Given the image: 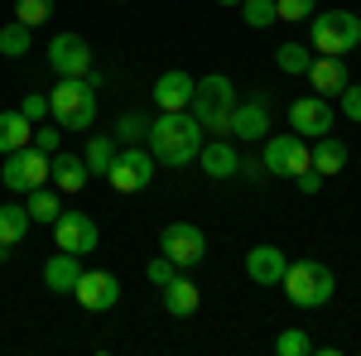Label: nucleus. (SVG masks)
Here are the masks:
<instances>
[{
    "label": "nucleus",
    "mask_w": 361,
    "mask_h": 356,
    "mask_svg": "<svg viewBox=\"0 0 361 356\" xmlns=\"http://www.w3.org/2000/svg\"><path fill=\"white\" fill-rule=\"evenodd\" d=\"M202 140H207V130L193 121V111H159V116L149 121L145 149L154 154V164L183 168V164H193V159H197Z\"/></svg>",
    "instance_id": "1"
},
{
    "label": "nucleus",
    "mask_w": 361,
    "mask_h": 356,
    "mask_svg": "<svg viewBox=\"0 0 361 356\" xmlns=\"http://www.w3.org/2000/svg\"><path fill=\"white\" fill-rule=\"evenodd\" d=\"M231 106H236V87H231V78L207 73V78L193 82V102H188V111H193V121L202 125V130L226 135V130H231Z\"/></svg>",
    "instance_id": "2"
},
{
    "label": "nucleus",
    "mask_w": 361,
    "mask_h": 356,
    "mask_svg": "<svg viewBox=\"0 0 361 356\" xmlns=\"http://www.w3.org/2000/svg\"><path fill=\"white\" fill-rule=\"evenodd\" d=\"M279 284H284V299L294 308H323L337 294V279L323 260H289V270H284Z\"/></svg>",
    "instance_id": "3"
},
{
    "label": "nucleus",
    "mask_w": 361,
    "mask_h": 356,
    "mask_svg": "<svg viewBox=\"0 0 361 356\" xmlns=\"http://www.w3.org/2000/svg\"><path fill=\"white\" fill-rule=\"evenodd\" d=\"M49 116L63 130H87L97 121V87L87 78H58V87L49 92Z\"/></svg>",
    "instance_id": "4"
},
{
    "label": "nucleus",
    "mask_w": 361,
    "mask_h": 356,
    "mask_svg": "<svg viewBox=\"0 0 361 356\" xmlns=\"http://www.w3.org/2000/svg\"><path fill=\"white\" fill-rule=\"evenodd\" d=\"M308 44H313V54H352L361 44V15L352 10H328V15H313L308 20Z\"/></svg>",
    "instance_id": "5"
},
{
    "label": "nucleus",
    "mask_w": 361,
    "mask_h": 356,
    "mask_svg": "<svg viewBox=\"0 0 361 356\" xmlns=\"http://www.w3.org/2000/svg\"><path fill=\"white\" fill-rule=\"evenodd\" d=\"M49 164H54V154H44L39 145L10 149V154H5V164H0V183H5V192H20V197H25L29 188L49 183Z\"/></svg>",
    "instance_id": "6"
},
{
    "label": "nucleus",
    "mask_w": 361,
    "mask_h": 356,
    "mask_svg": "<svg viewBox=\"0 0 361 356\" xmlns=\"http://www.w3.org/2000/svg\"><path fill=\"white\" fill-rule=\"evenodd\" d=\"M154 154L145 149V145H126V149H116L111 168H106V183H111L116 192H140L154 183Z\"/></svg>",
    "instance_id": "7"
},
{
    "label": "nucleus",
    "mask_w": 361,
    "mask_h": 356,
    "mask_svg": "<svg viewBox=\"0 0 361 356\" xmlns=\"http://www.w3.org/2000/svg\"><path fill=\"white\" fill-rule=\"evenodd\" d=\"M159 250H164L178 270H193V265H202V255H207V236H202V226H193V221H169L164 231H159Z\"/></svg>",
    "instance_id": "8"
},
{
    "label": "nucleus",
    "mask_w": 361,
    "mask_h": 356,
    "mask_svg": "<svg viewBox=\"0 0 361 356\" xmlns=\"http://www.w3.org/2000/svg\"><path fill=\"white\" fill-rule=\"evenodd\" d=\"M260 164H265V173H275V178H294V173H304V168H308V140L294 135V130H284V135H265V154H260Z\"/></svg>",
    "instance_id": "9"
},
{
    "label": "nucleus",
    "mask_w": 361,
    "mask_h": 356,
    "mask_svg": "<svg viewBox=\"0 0 361 356\" xmlns=\"http://www.w3.org/2000/svg\"><path fill=\"white\" fill-rule=\"evenodd\" d=\"M231 140H241V145H260V140L270 135V102H265V92H246V97H236V106H231Z\"/></svg>",
    "instance_id": "10"
},
{
    "label": "nucleus",
    "mask_w": 361,
    "mask_h": 356,
    "mask_svg": "<svg viewBox=\"0 0 361 356\" xmlns=\"http://www.w3.org/2000/svg\"><path fill=\"white\" fill-rule=\"evenodd\" d=\"M54 246L58 250H73V255H92V250L102 246V231H97V221L78 212V207H63L54 221Z\"/></svg>",
    "instance_id": "11"
},
{
    "label": "nucleus",
    "mask_w": 361,
    "mask_h": 356,
    "mask_svg": "<svg viewBox=\"0 0 361 356\" xmlns=\"http://www.w3.org/2000/svg\"><path fill=\"white\" fill-rule=\"evenodd\" d=\"M49 68H54L58 78H87L92 73V44H87L78 29L54 34L49 39Z\"/></svg>",
    "instance_id": "12"
},
{
    "label": "nucleus",
    "mask_w": 361,
    "mask_h": 356,
    "mask_svg": "<svg viewBox=\"0 0 361 356\" xmlns=\"http://www.w3.org/2000/svg\"><path fill=\"white\" fill-rule=\"evenodd\" d=\"M289 130L294 135H304V140H318V135H328L333 130V102L328 97H299L294 106H289Z\"/></svg>",
    "instance_id": "13"
},
{
    "label": "nucleus",
    "mask_w": 361,
    "mask_h": 356,
    "mask_svg": "<svg viewBox=\"0 0 361 356\" xmlns=\"http://www.w3.org/2000/svg\"><path fill=\"white\" fill-rule=\"evenodd\" d=\"M73 294H78V303H82L87 313H111L116 303H121V279L106 270H82Z\"/></svg>",
    "instance_id": "14"
},
{
    "label": "nucleus",
    "mask_w": 361,
    "mask_h": 356,
    "mask_svg": "<svg viewBox=\"0 0 361 356\" xmlns=\"http://www.w3.org/2000/svg\"><path fill=\"white\" fill-rule=\"evenodd\" d=\"M207 178H236V168H241V154L231 149V135H212V140H202V149H197V159H193Z\"/></svg>",
    "instance_id": "15"
},
{
    "label": "nucleus",
    "mask_w": 361,
    "mask_h": 356,
    "mask_svg": "<svg viewBox=\"0 0 361 356\" xmlns=\"http://www.w3.org/2000/svg\"><path fill=\"white\" fill-rule=\"evenodd\" d=\"M304 78H308V87H313L318 97H328V102H333V97H342V92H347V82H352V78H347V63H342V58H333V54H318L313 63H308Z\"/></svg>",
    "instance_id": "16"
},
{
    "label": "nucleus",
    "mask_w": 361,
    "mask_h": 356,
    "mask_svg": "<svg viewBox=\"0 0 361 356\" xmlns=\"http://www.w3.org/2000/svg\"><path fill=\"white\" fill-rule=\"evenodd\" d=\"M284 270H289V255L279 246H250L246 250V274H250V284H279L284 279Z\"/></svg>",
    "instance_id": "17"
},
{
    "label": "nucleus",
    "mask_w": 361,
    "mask_h": 356,
    "mask_svg": "<svg viewBox=\"0 0 361 356\" xmlns=\"http://www.w3.org/2000/svg\"><path fill=\"white\" fill-rule=\"evenodd\" d=\"M188 102H193V78L183 68H169L154 78V106L159 111H188Z\"/></svg>",
    "instance_id": "18"
},
{
    "label": "nucleus",
    "mask_w": 361,
    "mask_h": 356,
    "mask_svg": "<svg viewBox=\"0 0 361 356\" xmlns=\"http://www.w3.org/2000/svg\"><path fill=\"white\" fill-rule=\"evenodd\" d=\"M78 279H82V255H73V250H54V255L44 260V284H49L54 294H73Z\"/></svg>",
    "instance_id": "19"
},
{
    "label": "nucleus",
    "mask_w": 361,
    "mask_h": 356,
    "mask_svg": "<svg viewBox=\"0 0 361 356\" xmlns=\"http://www.w3.org/2000/svg\"><path fill=\"white\" fill-rule=\"evenodd\" d=\"M197 303H202V294H197V284L188 279V274L178 270L173 279L164 284V313H173V318H193Z\"/></svg>",
    "instance_id": "20"
},
{
    "label": "nucleus",
    "mask_w": 361,
    "mask_h": 356,
    "mask_svg": "<svg viewBox=\"0 0 361 356\" xmlns=\"http://www.w3.org/2000/svg\"><path fill=\"white\" fill-rule=\"evenodd\" d=\"M29 140H34V121H29L20 106H5V111H0V154L25 149Z\"/></svg>",
    "instance_id": "21"
},
{
    "label": "nucleus",
    "mask_w": 361,
    "mask_h": 356,
    "mask_svg": "<svg viewBox=\"0 0 361 356\" xmlns=\"http://www.w3.org/2000/svg\"><path fill=\"white\" fill-rule=\"evenodd\" d=\"M308 164L318 168L323 178H333V173L347 168V145H342L337 135H318V140H313V149H308Z\"/></svg>",
    "instance_id": "22"
},
{
    "label": "nucleus",
    "mask_w": 361,
    "mask_h": 356,
    "mask_svg": "<svg viewBox=\"0 0 361 356\" xmlns=\"http://www.w3.org/2000/svg\"><path fill=\"white\" fill-rule=\"evenodd\" d=\"M49 178L58 183V192H82L87 188V164L78 159V154H54V164H49Z\"/></svg>",
    "instance_id": "23"
},
{
    "label": "nucleus",
    "mask_w": 361,
    "mask_h": 356,
    "mask_svg": "<svg viewBox=\"0 0 361 356\" xmlns=\"http://www.w3.org/2000/svg\"><path fill=\"white\" fill-rule=\"evenodd\" d=\"M29 226H34V217H29L25 202H0V241L5 246H20L29 236Z\"/></svg>",
    "instance_id": "24"
},
{
    "label": "nucleus",
    "mask_w": 361,
    "mask_h": 356,
    "mask_svg": "<svg viewBox=\"0 0 361 356\" xmlns=\"http://www.w3.org/2000/svg\"><path fill=\"white\" fill-rule=\"evenodd\" d=\"M111 159H116V135H92L87 140V149H82V164H87V173L97 178H106V168H111Z\"/></svg>",
    "instance_id": "25"
},
{
    "label": "nucleus",
    "mask_w": 361,
    "mask_h": 356,
    "mask_svg": "<svg viewBox=\"0 0 361 356\" xmlns=\"http://www.w3.org/2000/svg\"><path fill=\"white\" fill-rule=\"evenodd\" d=\"M25 207H29V217H34V221H44V226H54V221H58V212H63L58 192H54V188H44V183L25 192Z\"/></svg>",
    "instance_id": "26"
},
{
    "label": "nucleus",
    "mask_w": 361,
    "mask_h": 356,
    "mask_svg": "<svg viewBox=\"0 0 361 356\" xmlns=\"http://www.w3.org/2000/svg\"><path fill=\"white\" fill-rule=\"evenodd\" d=\"M34 49V29L20 25V20H10V25H0V54L5 58H25Z\"/></svg>",
    "instance_id": "27"
},
{
    "label": "nucleus",
    "mask_w": 361,
    "mask_h": 356,
    "mask_svg": "<svg viewBox=\"0 0 361 356\" xmlns=\"http://www.w3.org/2000/svg\"><path fill=\"white\" fill-rule=\"evenodd\" d=\"M275 63H279V73H289V78H304L313 58H308V44H294V39H289V44H279V49H275Z\"/></svg>",
    "instance_id": "28"
},
{
    "label": "nucleus",
    "mask_w": 361,
    "mask_h": 356,
    "mask_svg": "<svg viewBox=\"0 0 361 356\" xmlns=\"http://www.w3.org/2000/svg\"><path fill=\"white\" fill-rule=\"evenodd\" d=\"M145 135H149V116L126 111V116L116 121V145H145Z\"/></svg>",
    "instance_id": "29"
},
{
    "label": "nucleus",
    "mask_w": 361,
    "mask_h": 356,
    "mask_svg": "<svg viewBox=\"0 0 361 356\" xmlns=\"http://www.w3.org/2000/svg\"><path fill=\"white\" fill-rule=\"evenodd\" d=\"M313 347H318V342H313L304 328H284L275 337V356H313Z\"/></svg>",
    "instance_id": "30"
},
{
    "label": "nucleus",
    "mask_w": 361,
    "mask_h": 356,
    "mask_svg": "<svg viewBox=\"0 0 361 356\" xmlns=\"http://www.w3.org/2000/svg\"><path fill=\"white\" fill-rule=\"evenodd\" d=\"M236 10H241V20H246L250 29H270L279 20V15H275V0H241Z\"/></svg>",
    "instance_id": "31"
},
{
    "label": "nucleus",
    "mask_w": 361,
    "mask_h": 356,
    "mask_svg": "<svg viewBox=\"0 0 361 356\" xmlns=\"http://www.w3.org/2000/svg\"><path fill=\"white\" fill-rule=\"evenodd\" d=\"M15 20L20 25H49L54 20V0H15Z\"/></svg>",
    "instance_id": "32"
},
{
    "label": "nucleus",
    "mask_w": 361,
    "mask_h": 356,
    "mask_svg": "<svg viewBox=\"0 0 361 356\" xmlns=\"http://www.w3.org/2000/svg\"><path fill=\"white\" fill-rule=\"evenodd\" d=\"M275 15L284 25H308L318 15V0H275Z\"/></svg>",
    "instance_id": "33"
},
{
    "label": "nucleus",
    "mask_w": 361,
    "mask_h": 356,
    "mask_svg": "<svg viewBox=\"0 0 361 356\" xmlns=\"http://www.w3.org/2000/svg\"><path fill=\"white\" fill-rule=\"evenodd\" d=\"M20 111H25V116L34 121V125H44V121H49V92H25Z\"/></svg>",
    "instance_id": "34"
},
{
    "label": "nucleus",
    "mask_w": 361,
    "mask_h": 356,
    "mask_svg": "<svg viewBox=\"0 0 361 356\" xmlns=\"http://www.w3.org/2000/svg\"><path fill=\"white\" fill-rule=\"evenodd\" d=\"M145 274H149V284H159V289H164L169 279H173V274H178V265H173V260H169L164 250H159V255H154V260H149V265H145Z\"/></svg>",
    "instance_id": "35"
},
{
    "label": "nucleus",
    "mask_w": 361,
    "mask_h": 356,
    "mask_svg": "<svg viewBox=\"0 0 361 356\" xmlns=\"http://www.w3.org/2000/svg\"><path fill=\"white\" fill-rule=\"evenodd\" d=\"M58 140H63V125H34V140H29V145H39V149H44V154H58Z\"/></svg>",
    "instance_id": "36"
},
{
    "label": "nucleus",
    "mask_w": 361,
    "mask_h": 356,
    "mask_svg": "<svg viewBox=\"0 0 361 356\" xmlns=\"http://www.w3.org/2000/svg\"><path fill=\"white\" fill-rule=\"evenodd\" d=\"M337 102H342V111H347V121L361 125V82H347V92H342Z\"/></svg>",
    "instance_id": "37"
},
{
    "label": "nucleus",
    "mask_w": 361,
    "mask_h": 356,
    "mask_svg": "<svg viewBox=\"0 0 361 356\" xmlns=\"http://www.w3.org/2000/svg\"><path fill=\"white\" fill-rule=\"evenodd\" d=\"M294 188L304 192V197H313V192L323 188V173H318V168L308 164V168H304V173H294Z\"/></svg>",
    "instance_id": "38"
},
{
    "label": "nucleus",
    "mask_w": 361,
    "mask_h": 356,
    "mask_svg": "<svg viewBox=\"0 0 361 356\" xmlns=\"http://www.w3.org/2000/svg\"><path fill=\"white\" fill-rule=\"evenodd\" d=\"M236 173H246V178H260V173H265V164H260V159H241V168H236Z\"/></svg>",
    "instance_id": "39"
},
{
    "label": "nucleus",
    "mask_w": 361,
    "mask_h": 356,
    "mask_svg": "<svg viewBox=\"0 0 361 356\" xmlns=\"http://www.w3.org/2000/svg\"><path fill=\"white\" fill-rule=\"evenodd\" d=\"M10 250H15V246H5V241H0V265H5V260H10Z\"/></svg>",
    "instance_id": "40"
},
{
    "label": "nucleus",
    "mask_w": 361,
    "mask_h": 356,
    "mask_svg": "<svg viewBox=\"0 0 361 356\" xmlns=\"http://www.w3.org/2000/svg\"><path fill=\"white\" fill-rule=\"evenodd\" d=\"M217 5H231V10H236V5H241V0H217Z\"/></svg>",
    "instance_id": "41"
},
{
    "label": "nucleus",
    "mask_w": 361,
    "mask_h": 356,
    "mask_svg": "<svg viewBox=\"0 0 361 356\" xmlns=\"http://www.w3.org/2000/svg\"><path fill=\"white\" fill-rule=\"evenodd\" d=\"M111 5H121V0H111Z\"/></svg>",
    "instance_id": "42"
}]
</instances>
